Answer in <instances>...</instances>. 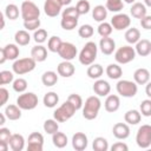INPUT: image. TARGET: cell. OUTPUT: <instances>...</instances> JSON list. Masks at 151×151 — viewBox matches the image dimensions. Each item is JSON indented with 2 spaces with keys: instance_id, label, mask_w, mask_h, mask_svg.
Instances as JSON below:
<instances>
[{
  "instance_id": "obj_30",
  "label": "cell",
  "mask_w": 151,
  "mask_h": 151,
  "mask_svg": "<svg viewBox=\"0 0 151 151\" xmlns=\"http://www.w3.org/2000/svg\"><path fill=\"white\" fill-rule=\"evenodd\" d=\"M92 17L96 21L98 22H103L105 21L106 17H107V8L103 5H97L94 6V8L92 9Z\"/></svg>"
},
{
  "instance_id": "obj_55",
  "label": "cell",
  "mask_w": 151,
  "mask_h": 151,
  "mask_svg": "<svg viewBox=\"0 0 151 151\" xmlns=\"http://www.w3.org/2000/svg\"><path fill=\"white\" fill-rule=\"evenodd\" d=\"M140 26L144 29H151V15H145L143 19H140Z\"/></svg>"
},
{
  "instance_id": "obj_10",
  "label": "cell",
  "mask_w": 151,
  "mask_h": 151,
  "mask_svg": "<svg viewBox=\"0 0 151 151\" xmlns=\"http://www.w3.org/2000/svg\"><path fill=\"white\" fill-rule=\"evenodd\" d=\"M58 54L61 59L64 60H73L77 54H78V50L76 47V45H73L72 42H67V41H63L59 51H58Z\"/></svg>"
},
{
  "instance_id": "obj_57",
  "label": "cell",
  "mask_w": 151,
  "mask_h": 151,
  "mask_svg": "<svg viewBox=\"0 0 151 151\" xmlns=\"http://www.w3.org/2000/svg\"><path fill=\"white\" fill-rule=\"evenodd\" d=\"M145 93H146V96L149 98H151V81H149L146 84V86H145Z\"/></svg>"
},
{
  "instance_id": "obj_56",
  "label": "cell",
  "mask_w": 151,
  "mask_h": 151,
  "mask_svg": "<svg viewBox=\"0 0 151 151\" xmlns=\"http://www.w3.org/2000/svg\"><path fill=\"white\" fill-rule=\"evenodd\" d=\"M9 146V143L7 142H0V151H7Z\"/></svg>"
},
{
  "instance_id": "obj_49",
  "label": "cell",
  "mask_w": 151,
  "mask_h": 151,
  "mask_svg": "<svg viewBox=\"0 0 151 151\" xmlns=\"http://www.w3.org/2000/svg\"><path fill=\"white\" fill-rule=\"evenodd\" d=\"M67 100L71 101V103L74 105V107H76L77 110H80V109L83 107V105H84V103H83V98H81L79 94H77V93H71V94L68 96Z\"/></svg>"
},
{
  "instance_id": "obj_34",
  "label": "cell",
  "mask_w": 151,
  "mask_h": 151,
  "mask_svg": "<svg viewBox=\"0 0 151 151\" xmlns=\"http://www.w3.org/2000/svg\"><path fill=\"white\" fill-rule=\"evenodd\" d=\"M42 103H44V105H45L46 107H50V109L55 107L57 104L59 103V96H58L55 92H53V91L47 92V93L44 96V98H42Z\"/></svg>"
},
{
  "instance_id": "obj_50",
  "label": "cell",
  "mask_w": 151,
  "mask_h": 151,
  "mask_svg": "<svg viewBox=\"0 0 151 151\" xmlns=\"http://www.w3.org/2000/svg\"><path fill=\"white\" fill-rule=\"evenodd\" d=\"M61 17H64V18H76V19H79L80 14L78 13L76 6H74V7H73V6H70V7H66V8L63 11Z\"/></svg>"
},
{
  "instance_id": "obj_11",
  "label": "cell",
  "mask_w": 151,
  "mask_h": 151,
  "mask_svg": "<svg viewBox=\"0 0 151 151\" xmlns=\"http://www.w3.org/2000/svg\"><path fill=\"white\" fill-rule=\"evenodd\" d=\"M111 25L114 29L117 31H123L130 27L131 25V19L127 14L125 13H117L112 17L111 19Z\"/></svg>"
},
{
  "instance_id": "obj_16",
  "label": "cell",
  "mask_w": 151,
  "mask_h": 151,
  "mask_svg": "<svg viewBox=\"0 0 151 151\" xmlns=\"http://www.w3.org/2000/svg\"><path fill=\"white\" fill-rule=\"evenodd\" d=\"M57 72L60 77H64V78H70L76 72V67L74 65L68 61V60H64L61 63H59V65L57 66Z\"/></svg>"
},
{
  "instance_id": "obj_12",
  "label": "cell",
  "mask_w": 151,
  "mask_h": 151,
  "mask_svg": "<svg viewBox=\"0 0 151 151\" xmlns=\"http://www.w3.org/2000/svg\"><path fill=\"white\" fill-rule=\"evenodd\" d=\"M44 147V136L39 132H32L27 139L28 151H42Z\"/></svg>"
},
{
  "instance_id": "obj_58",
  "label": "cell",
  "mask_w": 151,
  "mask_h": 151,
  "mask_svg": "<svg viewBox=\"0 0 151 151\" xmlns=\"http://www.w3.org/2000/svg\"><path fill=\"white\" fill-rule=\"evenodd\" d=\"M0 54H1V57H0V64H4V63L7 60V58H6L5 52H4V50H2V48H0Z\"/></svg>"
},
{
  "instance_id": "obj_4",
  "label": "cell",
  "mask_w": 151,
  "mask_h": 151,
  "mask_svg": "<svg viewBox=\"0 0 151 151\" xmlns=\"http://www.w3.org/2000/svg\"><path fill=\"white\" fill-rule=\"evenodd\" d=\"M76 111H77V109L74 107V105H73L71 101L66 100L65 103H63V104L53 112V118H54L55 120H58L59 123H64V122L71 119V118L73 117V114L76 113Z\"/></svg>"
},
{
  "instance_id": "obj_39",
  "label": "cell",
  "mask_w": 151,
  "mask_h": 151,
  "mask_svg": "<svg viewBox=\"0 0 151 151\" xmlns=\"http://www.w3.org/2000/svg\"><path fill=\"white\" fill-rule=\"evenodd\" d=\"M105 7L110 12L119 13L124 8V2H123V0H106Z\"/></svg>"
},
{
  "instance_id": "obj_53",
  "label": "cell",
  "mask_w": 151,
  "mask_h": 151,
  "mask_svg": "<svg viewBox=\"0 0 151 151\" xmlns=\"http://www.w3.org/2000/svg\"><path fill=\"white\" fill-rule=\"evenodd\" d=\"M9 98V93L5 87L0 88V106H4Z\"/></svg>"
},
{
  "instance_id": "obj_20",
  "label": "cell",
  "mask_w": 151,
  "mask_h": 151,
  "mask_svg": "<svg viewBox=\"0 0 151 151\" xmlns=\"http://www.w3.org/2000/svg\"><path fill=\"white\" fill-rule=\"evenodd\" d=\"M31 57L37 61V63H42L47 59V50L45 46H42L41 44L35 45L34 47H32L31 50Z\"/></svg>"
},
{
  "instance_id": "obj_13",
  "label": "cell",
  "mask_w": 151,
  "mask_h": 151,
  "mask_svg": "<svg viewBox=\"0 0 151 151\" xmlns=\"http://www.w3.org/2000/svg\"><path fill=\"white\" fill-rule=\"evenodd\" d=\"M63 1L61 0H45L44 4V12L47 17L50 18H54L57 17L63 7Z\"/></svg>"
},
{
  "instance_id": "obj_5",
  "label": "cell",
  "mask_w": 151,
  "mask_h": 151,
  "mask_svg": "<svg viewBox=\"0 0 151 151\" xmlns=\"http://www.w3.org/2000/svg\"><path fill=\"white\" fill-rule=\"evenodd\" d=\"M116 90L118 92V94H120L124 98H132L137 94L138 92V85L137 83L133 80H119L116 85Z\"/></svg>"
},
{
  "instance_id": "obj_36",
  "label": "cell",
  "mask_w": 151,
  "mask_h": 151,
  "mask_svg": "<svg viewBox=\"0 0 151 151\" xmlns=\"http://www.w3.org/2000/svg\"><path fill=\"white\" fill-rule=\"evenodd\" d=\"M92 147L94 151H107L109 150V142L104 137H97L93 139Z\"/></svg>"
},
{
  "instance_id": "obj_32",
  "label": "cell",
  "mask_w": 151,
  "mask_h": 151,
  "mask_svg": "<svg viewBox=\"0 0 151 151\" xmlns=\"http://www.w3.org/2000/svg\"><path fill=\"white\" fill-rule=\"evenodd\" d=\"M107 77L110 79H119L123 76V70L118 64H110L107 65L106 70H105Z\"/></svg>"
},
{
  "instance_id": "obj_19",
  "label": "cell",
  "mask_w": 151,
  "mask_h": 151,
  "mask_svg": "<svg viewBox=\"0 0 151 151\" xmlns=\"http://www.w3.org/2000/svg\"><path fill=\"white\" fill-rule=\"evenodd\" d=\"M104 107L107 112L113 113L116 111H118V109L120 107V99L117 94H109L105 99L104 103Z\"/></svg>"
},
{
  "instance_id": "obj_43",
  "label": "cell",
  "mask_w": 151,
  "mask_h": 151,
  "mask_svg": "<svg viewBox=\"0 0 151 151\" xmlns=\"http://www.w3.org/2000/svg\"><path fill=\"white\" fill-rule=\"evenodd\" d=\"M27 80L24 79V78H18V79H14L13 81V90L18 93H24L27 88Z\"/></svg>"
},
{
  "instance_id": "obj_40",
  "label": "cell",
  "mask_w": 151,
  "mask_h": 151,
  "mask_svg": "<svg viewBox=\"0 0 151 151\" xmlns=\"http://www.w3.org/2000/svg\"><path fill=\"white\" fill-rule=\"evenodd\" d=\"M19 13H21V12H19V7H18L17 5H14V4H9V5H7L6 8H5V17H6L7 19H9V20H15V19H18Z\"/></svg>"
},
{
  "instance_id": "obj_54",
  "label": "cell",
  "mask_w": 151,
  "mask_h": 151,
  "mask_svg": "<svg viewBox=\"0 0 151 151\" xmlns=\"http://www.w3.org/2000/svg\"><path fill=\"white\" fill-rule=\"evenodd\" d=\"M129 146L123 142H117L111 146V151H127Z\"/></svg>"
},
{
  "instance_id": "obj_21",
  "label": "cell",
  "mask_w": 151,
  "mask_h": 151,
  "mask_svg": "<svg viewBox=\"0 0 151 151\" xmlns=\"http://www.w3.org/2000/svg\"><path fill=\"white\" fill-rule=\"evenodd\" d=\"M133 80L137 83V85H146L150 81V72L149 70L140 67L137 68L133 73Z\"/></svg>"
},
{
  "instance_id": "obj_3",
  "label": "cell",
  "mask_w": 151,
  "mask_h": 151,
  "mask_svg": "<svg viewBox=\"0 0 151 151\" xmlns=\"http://www.w3.org/2000/svg\"><path fill=\"white\" fill-rule=\"evenodd\" d=\"M35 65H37V61L32 57H29V58H21V59L14 60V63L12 65V70H13V72L15 74L22 76V74L32 72L35 68Z\"/></svg>"
},
{
  "instance_id": "obj_9",
  "label": "cell",
  "mask_w": 151,
  "mask_h": 151,
  "mask_svg": "<svg viewBox=\"0 0 151 151\" xmlns=\"http://www.w3.org/2000/svg\"><path fill=\"white\" fill-rule=\"evenodd\" d=\"M136 143L140 149H147L151 145V125H142L136 134Z\"/></svg>"
},
{
  "instance_id": "obj_38",
  "label": "cell",
  "mask_w": 151,
  "mask_h": 151,
  "mask_svg": "<svg viewBox=\"0 0 151 151\" xmlns=\"http://www.w3.org/2000/svg\"><path fill=\"white\" fill-rule=\"evenodd\" d=\"M59 122L58 120H55L54 118L53 119H47V120H45V123H44V131L47 133V134H53V133H55L58 130H59V124H58Z\"/></svg>"
},
{
  "instance_id": "obj_44",
  "label": "cell",
  "mask_w": 151,
  "mask_h": 151,
  "mask_svg": "<svg viewBox=\"0 0 151 151\" xmlns=\"http://www.w3.org/2000/svg\"><path fill=\"white\" fill-rule=\"evenodd\" d=\"M94 33V29L91 25H83L78 28V34L80 38H84V39H87V38H91Z\"/></svg>"
},
{
  "instance_id": "obj_28",
  "label": "cell",
  "mask_w": 151,
  "mask_h": 151,
  "mask_svg": "<svg viewBox=\"0 0 151 151\" xmlns=\"http://www.w3.org/2000/svg\"><path fill=\"white\" fill-rule=\"evenodd\" d=\"M14 40H15L17 45H19V46H26L31 41V35L28 34L27 29H20V31H17L15 32Z\"/></svg>"
},
{
  "instance_id": "obj_59",
  "label": "cell",
  "mask_w": 151,
  "mask_h": 151,
  "mask_svg": "<svg viewBox=\"0 0 151 151\" xmlns=\"http://www.w3.org/2000/svg\"><path fill=\"white\" fill-rule=\"evenodd\" d=\"M61 1H63V5L64 6H68L72 2V0H61Z\"/></svg>"
},
{
  "instance_id": "obj_35",
  "label": "cell",
  "mask_w": 151,
  "mask_h": 151,
  "mask_svg": "<svg viewBox=\"0 0 151 151\" xmlns=\"http://www.w3.org/2000/svg\"><path fill=\"white\" fill-rule=\"evenodd\" d=\"M86 73L88 76V78H91V79H99L104 73V68L99 64H91L88 66Z\"/></svg>"
},
{
  "instance_id": "obj_22",
  "label": "cell",
  "mask_w": 151,
  "mask_h": 151,
  "mask_svg": "<svg viewBox=\"0 0 151 151\" xmlns=\"http://www.w3.org/2000/svg\"><path fill=\"white\" fill-rule=\"evenodd\" d=\"M136 53L140 57H146L149 54H151V41L147 39H140L137 44H136Z\"/></svg>"
},
{
  "instance_id": "obj_23",
  "label": "cell",
  "mask_w": 151,
  "mask_h": 151,
  "mask_svg": "<svg viewBox=\"0 0 151 151\" xmlns=\"http://www.w3.org/2000/svg\"><path fill=\"white\" fill-rule=\"evenodd\" d=\"M9 147L13 151H22L25 147V138L22 137V134L13 133L9 139Z\"/></svg>"
},
{
  "instance_id": "obj_33",
  "label": "cell",
  "mask_w": 151,
  "mask_h": 151,
  "mask_svg": "<svg viewBox=\"0 0 151 151\" xmlns=\"http://www.w3.org/2000/svg\"><path fill=\"white\" fill-rule=\"evenodd\" d=\"M52 142H53V145L58 149H63L67 145V136L64 133V132H59L57 131L55 133L52 134Z\"/></svg>"
},
{
  "instance_id": "obj_17",
  "label": "cell",
  "mask_w": 151,
  "mask_h": 151,
  "mask_svg": "<svg viewBox=\"0 0 151 151\" xmlns=\"http://www.w3.org/2000/svg\"><path fill=\"white\" fill-rule=\"evenodd\" d=\"M112 133L117 139H126L130 136V127L127 123H117L112 127Z\"/></svg>"
},
{
  "instance_id": "obj_25",
  "label": "cell",
  "mask_w": 151,
  "mask_h": 151,
  "mask_svg": "<svg viewBox=\"0 0 151 151\" xmlns=\"http://www.w3.org/2000/svg\"><path fill=\"white\" fill-rule=\"evenodd\" d=\"M146 6L145 4H142V2H134L132 4L131 8H130V13L133 18L136 19H143L145 15H146Z\"/></svg>"
},
{
  "instance_id": "obj_61",
  "label": "cell",
  "mask_w": 151,
  "mask_h": 151,
  "mask_svg": "<svg viewBox=\"0 0 151 151\" xmlns=\"http://www.w3.org/2000/svg\"><path fill=\"white\" fill-rule=\"evenodd\" d=\"M126 4H134L136 2V0H124Z\"/></svg>"
},
{
  "instance_id": "obj_41",
  "label": "cell",
  "mask_w": 151,
  "mask_h": 151,
  "mask_svg": "<svg viewBox=\"0 0 151 151\" xmlns=\"http://www.w3.org/2000/svg\"><path fill=\"white\" fill-rule=\"evenodd\" d=\"M60 26L65 31H72L78 26V19L76 18H64L61 17L60 20Z\"/></svg>"
},
{
  "instance_id": "obj_60",
  "label": "cell",
  "mask_w": 151,
  "mask_h": 151,
  "mask_svg": "<svg viewBox=\"0 0 151 151\" xmlns=\"http://www.w3.org/2000/svg\"><path fill=\"white\" fill-rule=\"evenodd\" d=\"M144 4H145V6L151 7V0H144Z\"/></svg>"
},
{
  "instance_id": "obj_8",
  "label": "cell",
  "mask_w": 151,
  "mask_h": 151,
  "mask_svg": "<svg viewBox=\"0 0 151 151\" xmlns=\"http://www.w3.org/2000/svg\"><path fill=\"white\" fill-rule=\"evenodd\" d=\"M38 101H39L38 96L33 92H24L17 98V105L21 110H27V111L35 109Z\"/></svg>"
},
{
  "instance_id": "obj_15",
  "label": "cell",
  "mask_w": 151,
  "mask_h": 151,
  "mask_svg": "<svg viewBox=\"0 0 151 151\" xmlns=\"http://www.w3.org/2000/svg\"><path fill=\"white\" fill-rule=\"evenodd\" d=\"M88 139L84 132H76L72 136V146L76 151H83L87 147Z\"/></svg>"
},
{
  "instance_id": "obj_45",
  "label": "cell",
  "mask_w": 151,
  "mask_h": 151,
  "mask_svg": "<svg viewBox=\"0 0 151 151\" xmlns=\"http://www.w3.org/2000/svg\"><path fill=\"white\" fill-rule=\"evenodd\" d=\"M14 72H11V71H7V70H4L0 72V85H6V84H9V83H13L14 81Z\"/></svg>"
},
{
  "instance_id": "obj_26",
  "label": "cell",
  "mask_w": 151,
  "mask_h": 151,
  "mask_svg": "<svg viewBox=\"0 0 151 151\" xmlns=\"http://www.w3.org/2000/svg\"><path fill=\"white\" fill-rule=\"evenodd\" d=\"M124 120L129 125H137L142 120V113L138 110H129L124 114Z\"/></svg>"
},
{
  "instance_id": "obj_29",
  "label": "cell",
  "mask_w": 151,
  "mask_h": 151,
  "mask_svg": "<svg viewBox=\"0 0 151 151\" xmlns=\"http://www.w3.org/2000/svg\"><path fill=\"white\" fill-rule=\"evenodd\" d=\"M2 50L5 52L7 60H17L20 54V50L15 44H8L5 47H2Z\"/></svg>"
},
{
  "instance_id": "obj_27",
  "label": "cell",
  "mask_w": 151,
  "mask_h": 151,
  "mask_svg": "<svg viewBox=\"0 0 151 151\" xmlns=\"http://www.w3.org/2000/svg\"><path fill=\"white\" fill-rule=\"evenodd\" d=\"M58 76L54 71H46L42 73L41 76V83L46 86V87H51L54 86L58 83Z\"/></svg>"
},
{
  "instance_id": "obj_47",
  "label": "cell",
  "mask_w": 151,
  "mask_h": 151,
  "mask_svg": "<svg viewBox=\"0 0 151 151\" xmlns=\"http://www.w3.org/2000/svg\"><path fill=\"white\" fill-rule=\"evenodd\" d=\"M76 8H77L78 13H79L80 15H83V14H86V13L90 12L91 5H90V2H88L87 0H79V1L77 2V5H76Z\"/></svg>"
},
{
  "instance_id": "obj_42",
  "label": "cell",
  "mask_w": 151,
  "mask_h": 151,
  "mask_svg": "<svg viewBox=\"0 0 151 151\" xmlns=\"http://www.w3.org/2000/svg\"><path fill=\"white\" fill-rule=\"evenodd\" d=\"M112 31H113V27H112L111 22L109 24V22H106V21H103V22H100L99 26H98V34H99L101 38H103V37H110L111 33H112Z\"/></svg>"
},
{
  "instance_id": "obj_6",
  "label": "cell",
  "mask_w": 151,
  "mask_h": 151,
  "mask_svg": "<svg viewBox=\"0 0 151 151\" xmlns=\"http://www.w3.org/2000/svg\"><path fill=\"white\" fill-rule=\"evenodd\" d=\"M20 14L24 19V21H29V20H35L39 19L40 17V9L39 7L31 0H25L21 4L20 7Z\"/></svg>"
},
{
  "instance_id": "obj_7",
  "label": "cell",
  "mask_w": 151,
  "mask_h": 151,
  "mask_svg": "<svg viewBox=\"0 0 151 151\" xmlns=\"http://www.w3.org/2000/svg\"><path fill=\"white\" fill-rule=\"evenodd\" d=\"M136 50L131 45H125L119 47L114 53V59L118 64H129L136 58Z\"/></svg>"
},
{
  "instance_id": "obj_1",
  "label": "cell",
  "mask_w": 151,
  "mask_h": 151,
  "mask_svg": "<svg viewBox=\"0 0 151 151\" xmlns=\"http://www.w3.org/2000/svg\"><path fill=\"white\" fill-rule=\"evenodd\" d=\"M101 107V101L98 96H91L85 100L83 107V117L87 120H93L97 118L99 110Z\"/></svg>"
},
{
  "instance_id": "obj_31",
  "label": "cell",
  "mask_w": 151,
  "mask_h": 151,
  "mask_svg": "<svg viewBox=\"0 0 151 151\" xmlns=\"http://www.w3.org/2000/svg\"><path fill=\"white\" fill-rule=\"evenodd\" d=\"M125 40L130 44V45H133V44H137L139 40H140V32L138 28L136 27H131L129 28L126 32H125Z\"/></svg>"
},
{
  "instance_id": "obj_46",
  "label": "cell",
  "mask_w": 151,
  "mask_h": 151,
  "mask_svg": "<svg viewBox=\"0 0 151 151\" xmlns=\"http://www.w3.org/2000/svg\"><path fill=\"white\" fill-rule=\"evenodd\" d=\"M139 111H140L142 116H144V117H150L151 116V98L145 99L140 103Z\"/></svg>"
},
{
  "instance_id": "obj_24",
  "label": "cell",
  "mask_w": 151,
  "mask_h": 151,
  "mask_svg": "<svg viewBox=\"0 0 151 151\" xmlns=\"http://www.w3.org/2000/svg\"><path fill=\"white\" fill-rule=\"evenodd\" d=\"M4 113L6 114L7 119H9V120H18V119L21 118V109L18 105H14V104L7 105L5 107Z\"/></svg>"
},
{
  "instance_id": "obj_2",
  "label": "cell",
  "mask_w": 151,
  "mask_h": 151,
  "mask_svg": "<svg viewBox=\"0 0 151 151\" xmlns=\"http://www.w3.org/2000/svg\"><path fill=\"white\" fill-rule=\"evenodd\" d=\"M97 53H98V47H97L96 42H93V41L86 42L84 45V47L81 48L79 57H78L80 64L84 66H90L91 64L94 63V60L97 58Z\"/></svg>"
},
{
  "instance_id": "obj_18",
  "label": "cell",
  "mask_w": 151,
  "mask_h": 151,
  "mask_svg": "<svg viewBox=\"0 0 151 151\" xmlns=\"http://www.w3.org/2000/svg\"><path fill=\"white\" fill-rule=\"evenodd\" d=\"M99 48H100L103 54L110 55V54L113 53V51L116 48V42L110 37H103L100 39V41H99Z\"/></svg>"
},
{
  "instance_id": "obj_52",
  "label": "cell",
  "mask_w": 151,
  "mask_h": 151,
  "mask_svg": "<svg viewBox=\"0 0 151 151\" xmlns=\"http://www.w3.org/2000/svg\"><path fill=\"white\" fill-rule=\"evenodd\" d=\"M12 134H13V133L11 132L9 129H7V127H1V129H0V142H7V143H9V139H11Z\"/></svg>"
},
{
  "instance_id": "obj_14",
  "label": "cell",
  "mask_w": 151,
  "mask_h": 151,
  "mask_svg": "<svg viewBox=\"0 0 151 151\" xmlns=\"http://www.w3.org/2000/svg\"><path fill=\"white\" fill-rule=\"evenodd\" d=\"M92 90L93 92L98 96V97H107L110 94V91H111V86L110 84L104 80V79H97L92 86Z\"/></svg>"
},
{
  "instance_id": "obj_48",
  "label": "cell",
  "mask_w": 151,
  "mask_h": 151,
  "mask_svg": "<svg viewBox=\"0 0 151 151\" xmlns=\"http://www.w3.org/2000/svg\"><path fill=\"white\" fill-rule=\"evenodd\" d=\"M33 38L37 44H42L47 40V31L44 28H38L37 31H34Z\"/></svg>"
},
{
  "instance_id": "obj_51",
  "label": "cell",
  "mask_w": 151,
  "mask_h": 151,
  "mask_svg": "<svg viewBox=\"0 0 151 151\" xmlns=\"http://www.w3.org/2000/svg\"><path fill=\"white\" fill-rule=\"evenodd\" d=\"M24 27L27 31H37L40 27V19L35 20H29V21H24Z\"/></svg>"
},
{
  "instance_id": "obj_37",
  "label": "cell",
  "mask_w": 151,
  "mask_h": 151,
  "mask_svg": "<svg viewBox=\"0 0 151 151\" xmlns=\"http://www.w3.org/2000/svg\"><path fill=\"white\" fill-rule=\"evenodd\" d=\"M61 44H63V40H61L59 37L53 35V37H51V38L48 39V41H47V50H48L50 52L58 53V51H59Z\"/></svg>"
}]
</instances>
